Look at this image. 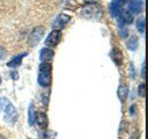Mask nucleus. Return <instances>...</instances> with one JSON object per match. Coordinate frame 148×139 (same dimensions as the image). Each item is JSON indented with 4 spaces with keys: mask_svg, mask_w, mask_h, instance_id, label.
I'll return each instance as SVG.
<instances>
[{
    "mask_svg": "<svg viewBox=\"0 0 148 139\" xmlns=\"http://www.w3.org/2000/svg\"><path fill=\"white\" fill-rule=\"evenodd\" d=\"M0 109L5 110V119L7 123L14 124L17 119V111L14 105L6 98H0Z\"/></svg>",
    "mask_w": 148,
    "mask_h": 139,
    "instance_id": "1",
    "label": "nucleus"
},
{
    "mask_svg": "<svg viewBox=\"0 0 148 139\" xmlns=\"http://www.w3.org/2000/svg\"><path fill=\"white\" fill-rule=\"evenodd\" d=\"M38 83L42 87H49L51 83V65L42 63L38 68Z\"/></svg>",
    "mask_w": 148,
    "mask_h": 139,
    "instance_id": "2",
    "label": "nucleus"
},
{
    "mask_svg": "<svg viewBox=\"0 0 148 139\" xmlns=\"http://www.w3.org/2000/svg\"><path fill=\"white\" fill-rule=\"evenodd\" d=\"M82 14L88 19H91V17L98 19L102 15V8L97 3H87L82 9Z\"/></svg>",
    "mask_w": 148,
    "mask_h": 139,
    "instance_id": "3",
    "label": "nucleus"
},
{
    "mask_svg": "<svg viewBox=\"0 0 148 139\" xmlns=\"http://www.w3.org/2000/svg\"><path fill=\"white\" fill-rule=\"evenodd\" d=\"M43 35H44V28H43V27H37V28H35V29L31 31V34L29 35V44H30L31 46H35V45L40 41V38L43 37Z\"/></svg>",
    "mask_w": 148,
    "mask_h": 139,
    "instance_id": "4",
    "label": "nucleus"
},
{
    "mask_svg": "<svg viewBox=\"0 0 148 139\" xmlns=\"http://www.w3.org/2000/svg\"><path fill=\"white\" fill-rule=\"evenodd\" d=\"M60 38H61V32H60V30H52V31L47 35L46 39H45V45L53 47V46H56V45L59 43Z\"/></svg>",
    "mask_w": 148,
    "mask_h": 139,
    "instance_id": "5",
    "label": "nucleus"
},
{
    "mask_svg": "<svg viewBox=\"0 0 148 139\" xmlns=\"http://www.w3.org/2000/svg\"><path fill=\"white\" fill-rule=\"evenodd\" d=\"M68 21H69V16L68 15H66V14H59L57 16V19L54 20L53 24H52L53 30H61Z\"/></svg>",
    "mask_w": 148,
    "mask_h": 139,
    "instance_id": "6",
    "label": "nucleus"
},
{
    "mask_svg": "<svg viewBox=\"0 0 148 139\" xmlns=\"http://www.w3.org/2000/svg\"><path fill=\"white\" fill-rule=\"evenodd\" d=\"M124 1L123 0H113L110 5V12L114 17H119L120 13H121V6H123Z\"/></svg>",
    "mask_w": 148,
    "mask_h": 139,
    "instance_id": "7",
    "label": "nucleus"
},
{
    "mask_svg": "<svg viewBox=\"0 0 148 139\" xmlns=\"http://www.w3.org/2000/svg\"><path fill=\"white\" fill-rule=\"evenodd\" d=\"M53 54H54L53 50H51V49H49V47H44V49H42L40 52H39V58H40V60H42L43 63H47L49 60H51V59L53 58Z\"/></svg>",
    "mask_w": 148,
    "mask_h": 139,
    "instance_id": "8",
    "label": "nucleus"
},
{
    "mask_svg": "<svg viewBox=\"0 0 148 139\" xmlns=\"http://www.w3.org/2000/svg\"><path fill=\"white\" fill-rule=\"evenodd\" d=\"M36 120H37V124L42 127V129H45L47 126V116L45 112L40 111L38 114H36Z\"/></svg>",
    "mask_w": 148,
    "mask_h": 139,
    "instance_id": "9",
    "label": "nucleus"
},
{
    "mask_svg": "<svg viewBox=\"0 0 148 139\" xmlns=\"http://www.w3.org/2000/svg\"><path fill=\"white\" fill-rule=\"evenodd\" d=\"M142 9V1L141 0H133L130 2V10L134 14L140 13Z\"/></svg>",
    "mask_w": 148,
    "mask_h": 139,
    "instance_id": "10",
    "label": "nucleus"
},
{
    "mask_svg": "<svg viewBox=\"0 0 148 139\" xmlns=\"http://www.w3.org/2000/svg\"><path fill=\"white\" fill-rule=\"evenodd\" d=\"M24 56H25V53H22V54H17V56H15L13 59H10V60L8 61L7 66H8V67H16V66L21 65L22 59H23V57H24Z\"/></svg>",
    "mask_w": 148,
    "mask_h": 139,
    "instance_id": "11",
    "label": "nucleus"
},
{
    "mask_svg": "<svg viewBox=\"0 0 148 139\" xmlns=\"http://www.w3.org/2000/svg\"><path fill=\"white\" fill-rule=\"evenodd\" d=\"M119 17H120V21L123 22V23H132L133 22V16H132V14L130 13V10H124V12H121L120 13V15H119Z\"/></svg>",
    "mask_w": 148,
    "mask_h": 139,
    "instance_id": "12",
    "label": "nucleus"
},
{
    "mask_svg": "<svg viewBox=\"0 0 148 139\" xmlns=\"http://www.w3.org/2000/svg\"><path fill=\"white\" fill-rule=\"evenodd\" d=\"M28 120H29V125L32 126L35 124V120H36V111H35V107L34 104L31 103L29 105V110H28Z\"/></svg>",
    "mask_w": 148,
    "mask_h": 139,
    "instance_id": "13",
    "label": "nucleus"
},
{
    "mask_svg": "<svg viewBox=\"0 0 148 139\" xmlns=\"http://www.w3.org/2000/svg\"><path fill=\"white\" fill-rule=\"evenodd\" d=\"M111 57H112L113 61H114L117 65H120V63H121V52H120L118 49H113V50H112Z\"/></svg>",
    "mask_w": 148,
    "mask_h": 139,
    "instance_id": "14",
    "label": "nucleus"
},
{
    "mask_svg": "<svg viewBox=\"0 0 148 139\" xmlns=\"http://www.w3.org/2000/svg\"><path fill=\"white\" fill-rule=\"evenodd\" d=\"M136 46H138V37L132 36V37L130 38V41L127 42V49L134 51V50L136 49Z\"/></svg>",
    "mask_w": 148,
    "mask_h": 139,
    "instance_id": "15",
    "label": "nucleus"
},
{
    "mask_svg": "<svg viewBox=\"0 0 148 139\" xmlns=\"http://www.w3.org/2000/svg\"><path fill=\"white\" fill-rule=\"evenodd\" d=\"M127 93H128V89L127 87L125 86H120L119 89H118V96L121 101H125L126 100V96H127Z\"/></svg>",
    "mask_w": 148,
    "mask_h": 139,
    "instance_id": "16",
    "label": "nucleus"
},
{
    "mask_svg": "<svg viewBox=\"0 0 148 139\" xmlns=\"http://www.w3.org/2000/svg\"><path fill=\"white\" fill-rule=\"evenodd\" d=\"M136 28H138V30H139L141 34L145 32V17H140V19L138 20V22H136Z\"/></svg>",
    "mask_w": 148,
    "mask_h": 139,
    "instance_id": "17",
    "label": "nucleus"
},
{
    "mask_svg": "<svg viewBox=\"0 0 148 139\" xmlns=\"http://www.w3.org/2000/svg\"><path fill=\"white\" fill-rule=\"evenodd\" d=\"M145 88H146V85L145 83H140L139 85V87H138V92H139V95L140 96H142V97H145Z\"/></svg>",
    "mask_w": 148,
    "mask_h": 139,
    "instance_id": "18",
    "label": "nucleus"
},
{
    "mask_svg": "<svg viewBox=\"0 0 148 139\" xmlns=\"http://www.w3.org/2000/svg\"><path fill=\"white\" fill-rule=\"evenodd\" d=\"M5 56H6V51H5V49L2 46H0V59H3Z\"/></svg>",
    "mask_w": 148,
    "mask_h": 139,
    "instance_id": "19",
    "label": "nucleus"
},
{
    "mask_svg": "<svg viewBox=\"0 0 148 139\" xmlns=\"http://www.w3.org/2000/svg\"><path fill=\"white\" fill-rule=\"evenodd\" d=\"M84 2H87V3H97L99 0H83Z\"/></svg>",
    "mask_w": 148,
    "mask_h": 139,
    "instance_id": "20",
    "label": "nucleus"
},
{
    "mask_svg": "<svg viewBox=\"0 0 148 139\" xmlns=\"http://www.w3.org/2000/svg\"><path fill=\"white\" fill-rule=\"evenodd\" d=\"M141 76L145 78V63L142 64V70H141Z\"/></svg>",
    "mask_w": 148,
    "mask_h": 139,
    "instance_id": "21",
    "label": "nucleus"
},
{
    "mask_svg": "<svg viewBox=\"0 0 148 139\" xmlns=\"http://www.w3.org/2000/svg\"><path fill=\"white\" fill-rule=\"evenodd\" d=\"M15 74H16V72H13V73H12V76H13L14 79H16V75H15Z\"/></svg>",
    "mask_w": 148,
    "mask_h": 139,
    "instance_id": "22",
    "label": "nucleus"
},
{
    "mask_svg": "<svg viewBox=\"0 0 148 139\" xmlns=\"http://www.w3.org/2000/svg\"><path fill=\"white\" fill-rule=\"evenodd\" d=\"M0 139H6V138H5L3 136H1V134H0Z\"/></svg>",
    "mask_w": 148,
    "mask_h": 139,
    "instance_id": "23",
    "label": "nucleus"
},
{
    "mask_svg": "<svg viewBox=\"0 0 148 139\" xmlns=\"http://www.w3.org/2000/svg\"><path fill=\"white\" fill-rule=\"evenodd\" d=\"M123 1H124V2H126V1H127V0H123Z\"/></svg>",
    "mask_w": 148,
    "mask_h": 139,
    "instance_id": "24",
    "label": "nucleus"
},
{
    "mask_svg": "<svg viewBox=\"0 0 148 139\" xmlns=\"http://www.w3.org/2000/svg\"><path fill=\"white\" fill-rule=\"evenodd\" d=\"M0 83H1V78H0Z\"/></svg>",
    "mask_w": 148,
    "mask_h": 139,
    "instance_id": "25",
    "label": "nucleus"
}]
</instances>
